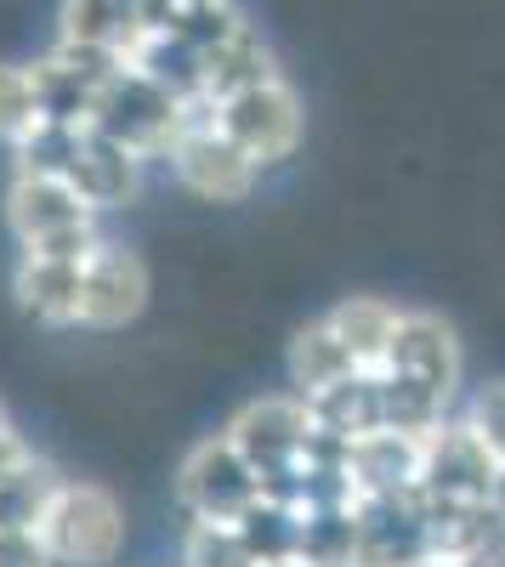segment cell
<instances>
[{
    "mask_svg": "<svg viewBox=\"0 0 505 567\" xmlns=\"http://www.w3.org/2000/svg\"><path fill=\"white\" fill-rule=\"evenodd\" d=\"M103 210L91 205L74 182L52 171H29L18 165L7 182V227L23 256L40 261H85L103 245Z\"/></svg>",
    "mask_w": 505,
    "mask_h": 567,
    "instance_id": "1",
    "label": "cell"
},
{
    "mask_svg": "<svg viewBox=\"0 0 505 567\" xmlns=\"http://www.w3.org/2000/svg\"><path fill=\"white\" fill-rule=\"evenodd\" d=\"M18 165L74 182L97 210H125L143 194V159L120 148L114 136H103L97 125H40L18 148Z\"/></svg>",
    "mask_w": 505,
    "mask_h": 567,
    "instance_id": "2",
    "label": "cell"
},
{
    "mask_svg": "<svg viewBox=\"0 0 505 567\" xmlns=\"http://www.w3.org/2000/svg\"><path fill=\"white\" fill-rule=\"evenodd\" d=\"M165 165H171V176L188 187L194 199H205V205H239V199H250V187H256V176H261V171L250 165V154L216 125V103H210V97H194V103H188V120H182Z\"/></svg>",
    "mask_w": 505,
    "mask_h": 567,
    "instance_id": "3",
    "label": "cell"
},
{
    "mask_svg": "<svg viewBox=\"0 0 505 567\" xmlns=\"http://www.w3.org/2000/svg\"><path fill=\"white\" fill-rule=\"evenodd\" d=\"M40 545L52 550L58 567H114L125 550V505L103 483L69 477L40 528Z\"/></svg>",
    "mask_w": 505,
    "mask_h": 567,
    "instance_id": "4",
    "label": "cell"
},
{
    "mask_svg": "<svg viewBox=\"0 0 505 567\" xmlns=\"http://www.w3.org/2000/svg\"><path fill=\"white\" fill-rule=\"evenodd\" d=\"M182 120H188V103L171 97L165 85H154L143 69H131V63L103 85L97 114H91V125H97L103 136H114L120 148H131L143 165L171 154V142H176Z\"/></svg>",
    "mask_w": 505,
    "mask_h": 567,
    "instance_id": "5",
    "label": "cell"
},
{
    "mask_svg": "<svg viewBox=\"0 0 505 567\" xmlns=\"http://www.w3.org/2000/svg\"><path fill=\"white\" fill-rule=\"evenodd\" d=\"M261 499H267L261 477L221 432L194 443L176 465V505H182L188 523H239V516L256 511Z\"/></svg>",
    "mask_w": 505,
    "mask_h": 567,
    "instance_id": "6",
    "label": "cell"
},
{
    "mask_svg": "<svg viewBox=\"0 0 505 567\" xmlns=\"http://www.w3.org/2000/svg\"><path fill=\"white\" fill-rule=\"evenodd\" d=\"M216 125L250 154L256 171L285 165L301 148V97H296V85L285 74L261 80V85L239 91V97L216 103Z\"/></svg>",
    "mask_w": 505,
    "mask_h": 567,
    "instance_id": "7",
    "label": "cell"
},
{
    "mask_svg": "<svg viewBox=\"0 0 505 567\" xmlns=\"http://www.w3.org/2000/svg\"><path fill=\"white\" fill-rule=\"evenodd\" d=\"M505 471L488 460L477 432L466 420H443L437 432H426L421 449V499L426 505H488L499 494Z\"/></svg>",
    "mask_w": 505,
    "mask_h": 567,
    "instance_id": "8",
    "label": "cell"
},
{
    "mask_svg": "<svg viewBox=\"0 0 505 567\" xmlns=\"http://www.w3.org/2000/svg\"><path fill=\"white\" fill-rule=\"evenodd\" d=\"M381 374H398V381H409L415 392H426L443 409H454L466 358H461L454 329L437 312H398V329H392V347H387V369Z\"/></svg>",
    "mask_w": 505,
    "mask_h": 567,
    "instance_id": "9",
    "label": "cell"
},
{
    "mask_svg": "<svg viewBox=\"0 0 505 567\" xmlns=\"http://www.w3.org/2000/svg\"><path fill=\"white\" fill-rule=\"evenodd\" d=\"M148 267L136 250L103 239L80 267V329H125L148 312Z\"/></svg>",
    "mask_w": 505,
    "mask_h": 567,
    "instance_id": "10",
    "label": "cell"
},
{
    "mask_svg": "<svg viewBox=\"0 0 505 567\" xmlns=\"http://www.w3.org/2000/svg\"><path fill=\"white\" fill-rule=\"evenodd\" d=\"M159 0H63V40L103 45L114 58H136L143 40L159 29Z\"/></svg>",
    "mask_w": 505,
    "mask_h": 567,
    "instance_id": "11",
    "label": "cell"
},
{
    "mask_svg": "<svg viewBox=\"0 0 505 567\" xmlns=\"http://www.w3.org/2000/svg\"><path fill=\"white\" fill-rule=\"evenodd\" d=\"M80 267L85 261H40L23 256L12 272V296L34 323L52 329H80Z\"/></svg>",
    "mask_w": 505,
    "mask_h": 567,
    "instance_id": "12",
    "label": "cell"
},
{
    "mask_svg": "<svg viewBox=\"0 0 505 567\" xmlns=\"http://www.w3.org/2000/svg\"><path fill=\"white\" fill-rule=\"evenodd\" d=\"M63 483H69V477H58V465L40 460V454L29 449L18 465L0 471V528L40 539V528H45V516H52Z\"/></svg>",
    "mask_w": 505,
    "mask_h": 567,
    "instance_id": "13",
    "label": "cell"
},
{
    "mask_svg": "<svg viewBox=\"0 0 505 567\" xmlns=\"http://www.w3.org/2000/svg\"><path fill=\"white\" fill-rule=\"evenodd\" d=\"M398 312H403V307H392V301H381V296H347L341 307L324 312L358 374H381V369H387V347H392Z\"/></svg>",
    "mask_w": 505,
    "mask_h": 567,
    "instance_id": "14",
    "label": "cell"
},
{
    "mask_svg": "<svg viewBox=\"0 0 505 567\" xmlns=\"http://www.w3.org/2000/svg\"><path fill=\"white\" fill-rule=\"evenodd\" d=\"M261 80H279V63H272V52L261 45V34L250 23H239L234 34L216 40L210 52H205V97L210 103L239 97V91H250Z\"/></svg>",
    "mask_w": 505,
    "mask_h": 567,
    "instance_id": "15",
    "label": "cell"
},
{
    "mask_svg": "<svg viewBox=\"0 0 505 567\" xmlns=\"http://www.w3.org/2000/svg\"><path fill=\"white\" fill-rule=\"evenodd\" d=\"M312 420L324 425L330 437H370V432H387V409H381V374H347L330 392L307 398Z\"/></svg>",
    "mask_w": 505,
    "mask_h": 567,
    "instance_id": "16",
    "label": "cell"
},
{
    "mask_svg": "<svg viewBox=\"0 0 505 567\" xmlns=\"http://www.w3.org/2000/svg\"><path fill=\"white\" fill-rule=\"evenodd\" d=\"M285 363H290L296 398H318V392H330L336 381H347V374H358L352 358H347V347H341V336L330 329V318L301 323L296 336H290V358Z\"/></svg>",
    "mask_w": 505,
    "mask_h": 567,
    "instance_id": "17",
    "label": "cell"
},
{
    "mask_svg": "<svg viewBox=\"0 0 505 567\" xmlns=\"http://www.w3.org/2000/svg\"><path fill=\"white\" fill-rule=\"evenodd\" d=\"M40 125H45V114H40L34 69L29 63H0V142L18 154Z\"/></svg>",
    "mask_w": 505,
    "mask_h": 567,
    "instance_id": "18",
    "label": "cell"
},
{
    "mask_svg": "<svg viewBox=\"0 0 505 567\" xmlns=\"http://www.w3.org/2000/svg\"><path fill=\"white\" fill-rule=\"evenodd\" d=\"M182 567H267L239 523H188V539H182Z\"/></svg>",
    "mask_w": 505,
    "mask_h": 567,
    "instance_id": "19",
    "label": "cell"
},
{
    "mask_svg": "<svg viewBox=\"0 0 505 567\" xmlns=\"http://www.w3.org/2000/svg\"><path fill=\"white\" fill-rule=\"evenodd\" d=\"M472 432H477V443L488 449V460L505 471V381H494V386H477V398L466 403V414H461Z\"/></svg>",
    "mask_w": 505,
    "mask_h": 567,
    "instance_id": "20",
    "label": "cell"
},
{
    "mask_svg": "<svg viewBox=\"0 0 505 567\" xmlns=\"http://www.w3.org/2000/svg\"><path fill=\"white\" fill-rule=\"evenodd\" d=\"M0 567H58V561H52V550H45L34 534L0 528Z\"/></svg>",
    "mask_w": 505,
    "mask_h": 567,
    "instance_id": "21",
    "label": "cell"
},
{
    "mask_svg": "<svg viewBox=\"0 0 505 567\" xmlns=\"http://www.w3.org/2000/svg\"><path fill=\"white\" fill-rule=\"evenodd\" d=\"M29 454V443L18 437V425H12V414H7V403H0V471L7 465H18Z\"/></svg>",
    "mask_w": 505,
    "mask_h": 567,
    "instance_id": "22",
    "label": "cell"
},
{
    "mask_svg": "<svg viewBox=\"0 0 505 567\" xmlns=\"http://www.w3.org/2000/svg\"><path fill=\"white\" fill-rule=\"evenodd\" d=\"M188 7H216V0H159V12H188Z\"/></svg>",
    "mask_w": 505,
    "mask_h": 567,
    "instance_id": "23",
    "label": "cell"
},
{
    "mask_svg": "<svg viewBox=\"0 0 505 567\" xmlns=\"http://www.w3.org/2000/svg\"><path fill=\"white\" fill-rule=\"evenodd\" d=\"M415 567H461V561H449V556H421Z\"/></svg>",
    "mask_w": 505,
    "mask_h": 567,
    "instance_id": "24",
    "label": "cell"
}]
</instances>
